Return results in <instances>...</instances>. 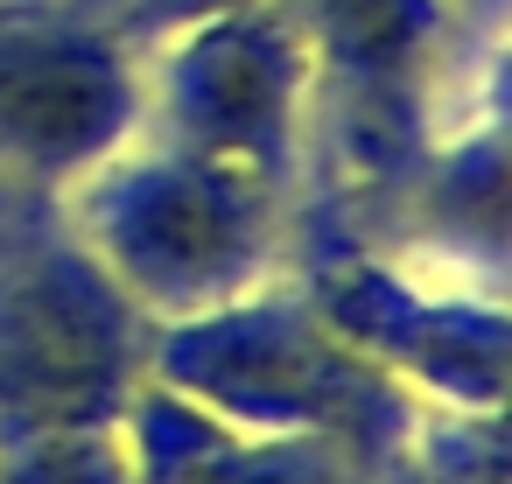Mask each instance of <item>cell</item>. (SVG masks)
<instances>
[{
    "label": "cell",
    "instance_id": "1",
    "mask_svg": "<svg viewBox=\"0 0 512 484\" xmlns=\"http://www.w3.org/2000/svg\"><path fill=\"white\" fill-rule=\"evenodd\" d=\"M148 379L197 400L225 428L246 435H309L344 449L351 463L400 456L414 442V400L358 358L316 302L295 288H246L204 316L155 323L148 337Z\"/></svg>",
    "mask_w": 512,
    "mask_h": 484
},
{
    "label": "cell",
    "instance_id": "2",
    "mask_svg": "<svg viewBox=\"0 0 512 484\" xmlns=\"http://www.w3.org/2000/svg\"><path fill=\"white\" fill-rule=\"evenodd\" d=\"M274 197L281 190L162 141L92 162L71 218L78 253L148 323H183L274 274Z\"/></svg>",
    "mask_w": 512,
    "mask_h": 484
},
{
    "label": "cell",
    "instance_id": "3",
    "mask_svg": "<svg viewBox=\"0 0 512 484\" xmlns=\"http://www.w3.org/2000/svg\"><path fill=\"white\" fill-rule=\"evenodd\" d=\"M155 323L78 253H43L0 288V442L127 421Z\"/></svg>",
    "mask_w": 512,
    "mask_h": 484
},
{
    "label": "cell",
    "instance_id": "4",
    "mask_svg": "<svg viewBox=\"0 0 512 484\" xmlns=\"http://www.w3.org/2000/svg\"><path fill=\"white\" fill-rule=\"evenodd\" d=\"M302 295L414 407H442V414H470V421L498 414V400H505V309H498V295L435 288V281H421L393 260H372V253L316 260Z\"/></svg>",
    "mask_w": 512,
    "mask_h": 484
},
{
    "label": "cell",
    "instance_id": "5",
    "mask_svg": "<svg viewBox=\"0 0 512 484\" xmlns=\"http://www.w3.org/2000/svg\"><path fill=\"white\" fill-rule=\"evenodd\" d=\"M295 85H302V43L281 22V8L232 0V8L190 15L155 85L169 148L281 190L295 148Z\"/></svg>",
    "mask_w": 512,
    "mask_h": 484
},
{
    "label": "cell",
    "instance_id": "6",
    "mask_svg": "<svg viewBox=\"0 0 512 484\" xmlns=\"http://www.w3.org/2000/svg\"><path fill=\"white\" fill-rule=\"evenodd\" d=\"M141 113V78L113 43L0 29V162L22 176H85L127 148Z\"/></svg>",
    "mask_w": 512,
    "mask_h": 484
},
{
    "label": "cell",
    "instance_id": "7",
    "mask_svg": "<svg viewBox=\"0 0 512 484\" xmlns=\"http://www.w3.org/2000/svg\"><path fill=\"white\" fill-rule=\"evenodd\" d=\"M134 484H351V456L309 435H246L197 400L141 379L127 407Z\"/></svg>",
    "mask_w": 512,
    "mask_h": 484
},
{
    "label": "cell",
    "instance_id": "8",
    "mask_svg": "<svg viewBox=\"0 0 512 484\" xmlns=\"http://www.w3.org/2000/svg\"><path fill=\"white\" fill-rule=\"evenodd\" d=\"M0 484H134L127 421L113 428H50L0 442Z\"/></svg>",
    "mask_w": 512,
    "mask_h": 484
},
{
    "label": "cell",
    "instance_id": "9",
    "mask_svg": "<svg viewBox=\"0 0 512 484\" xmlns=\"http://www.w3.org/2000/svg\"><path fill=\"white\" fill-rule=\"evenodd\" d=\"M491 435H498V421L477 435V449H470V456H463V449H449V456H435L414 484H498V442H491Z\"/></svg>",
    "mask_w": 512,
    "mask_h": 484
}]
</instances>
